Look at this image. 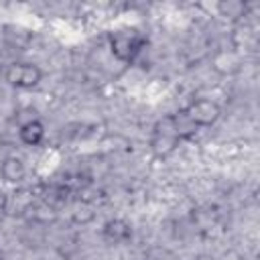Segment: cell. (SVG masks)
Listing matches in <instances>:
<instances>
[{
    "label": "cell",
    "instance_id": "6da1fadb",
    "mask_svg": "<svg viewBox=\"0 0 260 260\" xmlns=\"http://www.w3.org/2000/svg\"><path fill=\"white\" fill-rule=\"evenodd\" d=\"M142 45L144 37L138 28H118L110 32V51L118 61H132Z\"/></svg>",
    "mask_w": 260,
    "mask_h": 260
},
{
    "label": "cell",
    "instance_id": "7a4b0ae2",
    "mask_svg": "<svg viewBox=\"0 0 260 260\" xmlns=\"http://www.w3.org/2000/svg\"><path fill=\"white\" fill-rule=\"evenodd\" d=\"M179 142H181V138H179V134L175 130L173 118L171 116L160 118L154 124V130H152V136H150V150H152V154L158 156V158H165L171 152H175Z\"/></svg>",
    "mask_w": 260,
    "mask_h": 260
},
{
    "label": "cell",
    "instance_id": "3957f363",
    "mask_svg": "<svg viewBox=\"0 0 260 260\" xmlns=\"http://www.w3.org/2000/svg\"><path fill=\"white\" fill-rule=\"evenodd\" d=\"M43 73L35 63H10L4 69V79L8 85L18 89H30L41 81Z\"/></svg>",
    "mask_w": 260,
    "mask_h": 260
},
{
    "label": "cell",
    "instance_id": "277c9868",
    "mask_svg": "<svg viewBox=\"0 0 260 260\" xmlns=\"http://www.w3.org/2000/svg\"><path fill=\"white\" fill-rule=\"evenodd\" d=\"M37 195L30 189H14L10 193H6L0 201V209L8 215V217H22L28 215V211L32 209V205L37 203Z\"/></svg>",
    "mask_w": 260,
    "mask_h": 260
},
{
    "label": "cell",
    "instance_id": "5b68a950",
    "mask_svg": "<svg viewBox=\"0 0 260 260\" xmlns=\"http://www.w3.org/2000/svg\"><path fill=\"white\" fill-rule=\"evenodd\" d=\"M189 120L197 126V128H203V126H213L219 116H221V108L217 102L213 100H207V98H197L193 100L187 108H185Z\"/></svg>",
    "mask_w": 260,
    "mask_h": 260
},
{
    "label": "cell",
    "instance_id": "8992f818",
    "mask_svg": "<svg viewBox=\"0 0 260 260\" xmlns=\"http://www.w3.org/2000/svg\"><path fill=\"white\" fill-rule=\"evenodd\" d=\"M102 238L110 244H122V242H128L132 238V225L122 219V217H114V219H108L102 228Z\"/></svg>",
    "mask_w": 260,
    "mask_h": 260
},
{
    "label": "cell",
    "instance_id": "52a82bcc",
    "mask_svg": "<svg viewBox=\"0 0 260 260\" xmlns=\"http://www.w3.org/2000/svg\"><path fill=\"white\" fill-rule=\"evenodd\" d=\"M26 175V167L22 162V158L18 156H8L2 160L0 165V177L6 181V183H20Z\"/></svg>",
    "mask_w": 260,
    "mask_h": 260
},
{
    "label": "cell",
    "instance_id": "ba28073f",
    "mask_svg": "<svg viewBox=\"0 0 260 260\" xmlns=\"http://www.w3.org/2000/svg\"><path fill=\"white\" fill-rule=\"evenodd\" d=\"M18 136H20L22 144H26V146H37V144L43 140V136H45V126H43L41 120L30 118L28 122H24V124L20 126Z\"/></svg>",
    "mask_w": 260,
    "mask_h": 260
},
{
    "label": "cell",
    "instance_id": "9c48e42d",
    "mask_svg": "<svg viewBox=\"0 0 260 260\" xmlns=\"http://www.w3.org/2000/svg\"><path fill=\"white\" fill-rule=\"evenodd\" d=\"M95 219V207L87 199H77L71 207V221L77 225H87Z\"/></svg>",
    "mask_w": 260,
    "mask_h": 260
},
{
    "label": "cell",
    "instance_id": "30bf717a",
    "mask_svg": "<svg viewBox=\"0 0 260 260\" xmlns=\"http://www.w3.org/2000/svg\"><path fill=\"white\" fill-rule=\"evenodd\" d=\"M240 55L234 51V49H228V51H219L215 57H213V67L219 71V73H234L240 69Z\"/></svg>",
    "mask_w": 260,
    "mask_h": 260
},
{
    "label": "cell",
    "instance_id": "8fae6325",
    "mask_svg": "<svg viewBox=\"0 0 260 260\" xmlns=\"http://www.w3.org/2000/svg\"><path fill=\"white\" fill-rule=\"evenodd\" d=\"M28 215L32 217V221L37 223H53L57 219V209L53 203L49 201H37L32 205V209L28 211Z\"/></svg>",
    "mask_w": 260,
    "mask_h": 260
},
{
    "label": "cell",
    "instance_id": "7c38bea8",
    "mask_svg": "<svg viewBox=\"0 0 260 260\" xmlns=\"http://www.w3.org/2000/svg\"><path fill=\"white\" fill-rule=\"evenodd\" d=\"M217 12H219L223 18L240 20V18L246 14V2H242V0H221V2L217 4Z\"/></svg>",
    "mask_w": 260,
    "mask_h": 260
},
{
    "label": "cell",
    "instance_id": "4fadbf2b",
    "mask_svg": "<svg viewBox=\"0 0 260 260\" xmlns=\"http://www.w3.org/2000/svg\"><path fill=\"white\" fill-rule=\"evenodd\" d=\"M171 118H173L175 130H177V134H179L181 140H183V138H189V136H193V134L197 132V126L189 120V116H187L185 110H181V112H177V114H171Z\"/></svg>",
    "mask_w": 260,
    "mask_h": 260
},
{
    "label": "cell",
    "instance_id": "5bb4252c",
    "mask_svg": "<svg viewBox=\"0 0 260 260\" xmlns=\"http://www.w3.org/2000/svg\"><path fill=\"white\" fill-rule=\"evenodd\" d=\"M144 260H177V256H175L171 250L156 246V248H150V250L146 252Z\"/></svg>",
    "mask_w": 260,
    "mask_h": 260
},
{
    "label": "cell",
    "instance_id": "9a60e30c",
    "mask_svg": "<svg viewBox=\"0 0 260 260\" xmlns=\"http://www.w3.org/2000/svg\"><path fill=\"white\" fill-rule=\"evenodd\" d=\"M193 260H217V258L211 256V254H199V256H195Z\"/></svg>",
    "mask_w": 260,
    "mask_h": 260
}]
</instances>
